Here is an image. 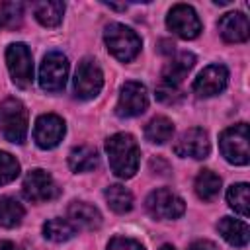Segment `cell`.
Returning a JSON list of instances; mask_svg holds the SVG:
<instances>
[{"mask_svg":"<svg viewBox=\"0 0 250 250\" xmlns=\"http://www.w3.org/2000/svg\"><path fill=\"white\" fill-rule=\"evenodd\" d=\"M145 205H146V211L150 213V217L160 219V221L178 219L186 211L184 199L178 193H174L172 189H168V188H158V189L150 191L146 201H145Z\"/></svg>","mask_w":250,"mask_h":250,"instance_id":"obj_6","label":"cell"},{"mask_svg":"<svg viewBox=\"0 0 250 250\" xmlns=\"http://www.w3.org/2000/svg\"><path fill=\"white\" fill-rule=\"evenodd\" d=\"M104 41L107 51L121 62L133 61L141 53V37L123 23H109L104 31Z\"/></svg>","mask_w":250,"mask_h":250,"instance_id":"obj_2","label":"cell"},{"mask_svg":"<svg viewBox=\"0 0 250 250\" xmlns=\"http://www.w3.org/2000/svg\"><path fill=\"white\" fill-rule=\"evenodd\" d=\"M219 33L227 43H244L250 35V23L248 18L242 12H229L225 14L219 23Z\"/></svg>","mask_w":250,"mask_h":250,"instance_id":"obj_15","label":"cell"},{"mask_svg":"<svg viewBox=\"0 0 250 250\" xmlns=\"http://www.w3.org/2000/svg\"><path fill=\"white\" fill-rule=\"evenodd\" d=\"M104 86V72L94 59H82L74 74V94L80 100H92Z\"/></svg>","mask_w":250,"mask_h":250,"instance_id":"obj_9","label":"cell"},{"mask_svg":"<svg viewBox=\"0 0 250 250\" xmlns=\"http://www.w3.org/2000/svg\"><path fill=\"white\" fill-rule=\"evenodd\" d=\"M227 203L240 215L248 217L250 213V197H248V184H232L227 189Z\"/></svg>","mask_w":250,"mask_h":250,"instance_id":"obj_26","label":"cell"},{"mask_svg":"<svg viewBox=\"0 0 250 250\" xmlns=\"http://www.w3.org/2000/svg\"><path fill=\"white\" fill-rule=\"evenodd\" d=\"M100 164V156H98V150L94 146H88V145H80V146H74L68 154V168L72 172H92L94 168H98Z\"/></svg>","mask_w":250,"mask_h":250,"instance_id":"obj_19","label":"cell"},{"mask_svg":"<svg viewBox=\"0 0 250 250\" xmlns=\"http://www.w3.org/2000/svg\"><path fill=\"white\" fill-rule=\"evenodd\" d=\"M0 250H20L14 242H10V240H4V242H0Z\"/></svg>","mask_w":250,"mask_h":250,"instance_id":"obj_31","label":"cell"},{"mask_svg":"<svg viewBox=\"0 0 250 250\" xmlns=\"http://www.w3.org/2000/svg\"><path fill=\"white\" fill-rule=\"evenodd\" d=\"M21 191H23V197L31 203H45L59 195V188H57L53 176L41 168L27 172V176L23 178V184H21Z\"/></svg>","mask_w":250,"mask_h":250,"instance_id":"obj_10","label":"cell"},{"mask_svg":"<svg viewBox=\"0 0 250 250\" xmlns=\"http://www.w3.org/2000/svg\"><path fill=\"white\" fill-rule=\"evenodd\" d=\"M64 121L62 117L55 115V113H43L37 117L35 121V127H33V141L37 143L39 148H55L62 137H64Z\"/></svg>","mask_w":250,"mask_h":250,"instance_id":"obj_13","label":"cell"},{"mask_svg":"<svg viewBox=\"0 0 250 250\" xmlns=\"http://www.w3.org/2000/svg\"><path fill=\"white\" fill-rule=\"evenodd\" d=\"M66 219L72 223L74 229H84V230H94L102 225L100 211L86 201H72L66 209Z\"/></svg>","mask_w":250,"mask_h":250,"instance_id":"obj_17","label":"cell"},{"mask_svg":"<svg viewBox=\"0 0 250 250\" xmlns=\"http://www.w3.org/2000/svg\"><path fill=\"white\" fill-rule=\"evenodd\" d=\"M219 148L227 162L236 166H246L250 160L248 150V125L238 123L225 129L219 137Z\"/></svg>","mask_w":250,"mask_h":250,"instance_id":"obj_4","label":"cell"},{"mask_svg":"<svg viewBox=\"0 0 250 250\" xmlns=\"http://www.w3.org/2000/svg\"><path fill=\"white\" fill-rule=\"evenodd\" d=\"M195 64V57L188 51L178 53L162 70L160 74V84L162 86H170V88H180V84L184 82V78L188 76V72L193 68Z\"/></svg>","mask_w":250,"mask_h":250,"instance_id":"obj_16","label":"cell"},{"mask_svg":"<svg viewBox=\"0 0 250 250\" xmlns=\"http://www.w3.org/2000/svg\"><path fill=\"white\" fill-rule=\"evenodd\" d=\"M105 152L109 160V168L117 178L129 180L135 176L139 168V145L129 133H115L105 141Z\"/></svg>","mask_w":250,"mask_h":250,"instance_id":"obj_1","label":"cell"},{"mask_svg":"<svg viewBox=\"0 0 250 250\" xmlns=\"http://www.w3.org/2000/svg\"><path fill=\"white\" fill-rule=\"evenodd\" d=\"M20 176V162L10 152L0 150V186L14 182Z\"/></svg>","mask_w":250,"mask_h":250,"instance_id":"obj_27","label":"cell"},{"mask_svg":"<svg viewBox=\"0 0 250 250\" xmlns=\"http://www.w3.org/2000/svg\"><path fill=\"white\" fill-rule=\"evenodd\" d=\"M74 234H76V229L72 227V223L68 219L55 217V219H49L43 225V236L51 242H66Z\"/></svg>","mask_w":250,"mask_h":250,"instance_id":"obj_25","label":"cell"},{"mask_svg":"<svg viewBox=\"0 0 250 250\" xmlns=\"http://www.w3.org/2000/svg\"><path fill=\"white\" fill-rule=\"evenodd\" d=\"M23 16V4L21 2H4L0 6V25L14 27L21 21Z\"/></svg>","mask_w":250,"mask_h":250,"instance_id":"obj_28","label":"cell"},{"mask_svg":"<svg viewBox=\"0 0 250 250\" xmlns=\"http://www.w3.org/2000/svg\"><path fill=\"white\" fill-rule=\"evenodd\" d=\"M107 250H145L141 242L127 238V236H113L107 244Z\"/></svg>","mask_w":250,"mask_h":250,"instance_id":"obj_29","label":"cell"},{"mask_svg":"<svg viewBox=\"0 0 250 250\" xmlns=\"http://www.w3.org/2000/svg\"><path fill=\"white\" fill-rule=\"evenodd\" d=\"M189 250H219V246L215 242H211V240H195L189 246Z\"/></svg>","mask_w":250,"mask_h":250,"instance_id":"obj_30","label":"cell"},{"mask_svg":"<svg viewBox=\"0 0 250 250\" xmlns=\"http://www.w3.org/2000/svg\"><path fill=\"white\" fill-rule=\"evenodd\" d=\"M0 133L6 141L14 145H21L27 137V109L16 100L8 98L0 104Z\"/></svg>","mask_w":250,"mask_h":250,"instance_id":"obj_3","label":"cell"},{"mask_svg":"<svg viewBox=\"0 0 250 250\" xmlns=\"http://www.w3.org/2000/svg\"><path fill=\"white\" fill-rule=\"evenodd\" d=\"M68 78V59L59 53L51 51L43 57L39 66V86L45 92H61Z\"/></svg>","mask_w":250,"mask_h":250,"instance_id":"obj_7","label":"cell"},{"mask_svg":"<svg viewBox=\"0 0 250 250\" xmlns=\"http://www.w3.org/2000/svg\"><path fill=\"white\" fill-rule=\"evenodd\" d=\"M217 230L221 232V236L236 248H244L248 244L250 238V229L246 225V221L240 219H232V217H223L217 225Z\"/></svg>","mask_w":250,"mask_h":250,"instance_id":"obj_18","label":"cell"},{"mask_svg":"<svg viewBox=\"0 0 250 250\" xmlns=\"http://www.w3.org/2000/svg\"><path fill=\"white\" fill-rule=\"evenodd\" d=\"M6 64L12 82L18 88H29L33 84V59L25 43H12L6 49Z\"/></svg>","mask_w":250,"mask_h":250,"instance_id":"obj_5","label":"cell"},{"mask_svg":"<svg viewBox=\"0 0 250 250\" xmlns=\"http://www.w3.org/2000/svg\"><path fill=\"white\" fill-rule=\"evenodd\" d=\"M148 107V94L141 82H125L119 90V98L115 104V113L119 117H135L141 115Z\"/></svg>","mask_w":250,"mask_h":250,"instance_id":"obj_11","label":"cell"},{"mask_svg":"<svg viewBox=\"0 0 250 250\" xmlns=\"http://www.w3.org/2000/svg\"><path fill=\"white\" fill-rule=\"evenodd\" d=\"M229 84V70L223 64H209L205 66L193 80V92L199 98H211L221 94Z\"/></svg>","mask_w":250,"mask_h":250,"instance_id":"obj_14","label":"cell"},{"mask_svg":"<svg viewBox=\"0 0 250 250\" xmlns=\"http://www.w3.org/2000/svg\"><path fill=\"white\" fill-rule=\"evenodd\" d=\"M64 4L62 2H35L33 4V16L35 20L45 27H57L62 21Z\"/></svg>","mask_w":250,"mask_h":250,"instance_id":"obj_20","label":"cell"},{"mask_svg":"<svg viewBox=\"0 0 250 250\" xmlns=\"http://www.w3.org/2000/svg\"><path fill=\"white\" fill-rule=\"evenodd\" d=\"M174 135V123L164 117V115H156L152 117L146 127H145V137L146 141L154 143V145H164L166 141H170Z\"/></svg>","mask_w":250,"mask_h":250,"instance_id":"obj_23","label":"cell"},{"mask_svg":"<svg viewBox=\"0 0 250 250\" xmlns=\"http://www.w3.org/2000/svg\"><path fill=\"white\" fill-rule=\"evenodd\" d=\"M174 152L182 158H207L211 152V143H209V135L207 131H203L201 127H191L188 131H184L178 141L174 143Z\"/></svg>","mask_w":250,"mask_h":250,"instance_id":"obj_12","label":"cell"},{"mask_svg":"<svg viewBox=\"0 0 250 250\" xmlns=\"http://www.w3.org/2000/svg\"><path fill=\"white\" fill-rule=\"evenodd\" d=\"M168 29L180 39H195L201 33V20L197 12L188 4H176L166 16Z\"/></svg>","mask_w":250,"mask_h":250,"instance_id":"obj_8","label":"cell"},{"mask_svg":"<svg viewBox=\"0 0 250 250\" xmlns=\"http://www.w3.org/2000/svg\"><path fill=\"white\" fill-rule=\"evenodd\" d=\"M23 217H25V209L16 197L10 195L0 197V227L14 229L23 221Z\"/></svg>","mask_w":250,"mask_h":250,"instance_id":"obj_22","label":"cell"},{"mask_svg":"<svg viewBox=\"0 0 250 250\" xmlns=\"http://www.w3.org/2000/svg\"><path fill=\"white\" fill-rule=\"evenodd\" d=\"M195 193L203 201H213L221 191V178L213 170H201L195 178Z\"/></svg>","mask_w":250,"mask_h":250,"instance_id":"obj_24","label":"cell"},{"mask_svg":"<svg viewBox=\"0 0 250 250\" xmlns=\"http://www.w3.org/2000/svg\"><path fill=\"white\" fill-rule=\"evenodd\" d=\"M104 197L107 201V207L115 213H129L133 209V193L121 186V184H113L109 188H105L104 191Z\"/></svg>","mask_w":250,"mask_h":250,"instance_id":"obj_21","label":"cell"},{"mask_svg":"<svg viewBox=\"0 0 250 250\" xmlns=\"http://www.w3.org/2000/svg\"><path fill=\"white\" fill-rule=\"evenodd\" d=\"M160 250H174V246H170V244H164Z\"/></svg>","mask_w":250,"mask_h":250,"instance_id":"obj_32","label":"cell"}]
</instances>
